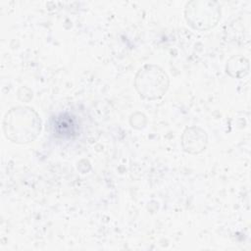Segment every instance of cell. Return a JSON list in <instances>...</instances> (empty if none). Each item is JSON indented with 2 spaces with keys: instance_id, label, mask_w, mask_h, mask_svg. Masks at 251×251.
Here are the masks:
<instances>
[{
  "instance_id": "1",
  "label": "cell",
  "mask_w": 251,
  "mask_h": 251,
  "mask_svg": "<svg viewBox=\"0 0 251 251\" xmlns=\"http://www.w3.org/2000/svg\"><path fill=\"white\" fill-rule=\"evenodd\" d=\"M3 131L6 138L14 143H29L40 134V117L30 107H14L3 119Z\"/></svg>"
},
{
  "instance_id": "2",
  "label": "cell",
  "mask_w": 251,
  "mask_h": 251,
  "mask_svg": "<svg viewBox=\"0 0 251 251\" xmlns=\"http://www.w3.org/2000/svg\"><path fill=\"white\" fill-rule=\"evenodd\" d=\"M169 76L157 65H145L135 75V88L140 96L148 100L162 97L169 88Z\"/></svg>"
},
{
  "instance_id": "3",
  "label": "cell",
  "mask_w": 251,
  "mask_h": 251,
  "mask_svg": "<svg viewBox=\"0 0 251 251\" xmlns=\"http://www.w3.org/2000/svg\"><path fill=\"white\" fill-rule=\"evenodd\" d=\"M185 19L188 25L197 30L214 27L221 18V8L216 2L192 1L186 5Z\"/></svg>"
},
{
  "instance_id": "4",
  "label": "cell",
  "mask_w": 251,
  "mask_h": 251,
  "mask_svg": "<svg viewBox=\"0 0 251 251\" xmlns=\"http://www.w3.org/2000/svg\"><path fill=\"white\" fill-rule=\"evenodd\" d=\"M208 137L205 130L200 127L190 126L185 128L181 136L182 148L190 154H199L206 149Z\"/></svg>"
},
{
  "instance_id": "5",
  "label": "cell",
  "mask_w": 251,
  "mask_h": 251,
  "mask_svg": "<svg viewBox=\"0 0 251 251\" xmlns=\"http://www.w3.org/2000/svg\"><path fill=\"white\" fill-rule=\"evenodd\" d=\"M249 72L248 60L242 56H234L226 64V73L233 77H242Z\"/></svg>"
}]
</instances>
